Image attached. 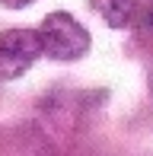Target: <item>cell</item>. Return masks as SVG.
<instances>
[{
    "label": "cell",
    "mask_w": 153,
    "mask_h": 156,
    "mask_svg": "<svg viewBox=\"0 0 153 156\" xmlns=\"http://www.w3.org/2000/svg\"><path fill=\"white\" fill-rule=\"evenodd\" d=\"M38 35H41L45 54L54 58V61H76V58H83L89 51V32L64 10H58V13L41 19Z\"/></svg>",
    "instance_id": "1"
},
{
    "label": "cell",
    "mask_w": 153,
    "mask_h": 156,
    "mask_svg": "<svg viewBox=\"0 0 153 156\" xmlns=\"http://www.w3.org/2000/svg\"><path fill=\"white\" fill-rule=\"evenodd\" d=\"M45 54L38 29H6L0 32V80H16Z\"/></svg>",
    "instance_id": "2"
},
{
    "label": "cell",
    "mask_w": 153,
    "mask_h": 156,
    "mask_svg": "<svg viewBox=\"0 0 153 156\" xmlns=\"http://www.w3.org/2000/svg\"><path fill=\"white\" fill-rule=\"evenodd\" d=\"M89 6L112 29H128L134 23V16H137V0H89Z\"/></svg>",
    "instance_id": "3"
},
{
    "label": "cell",
    "mask_w": 153,
    "mask_h": 156,
    "mask_svg": "<svg viewBox=\"0 0 153 156\" xmlns=\"http://www.w3.org/2000/svg\"><path fill=\"white\" fill-rule=\"evenodd\" d=\"M134 23L141 26V29H150L153 32V0H137V16Z\"/></svg>",
    "instance_id": "4"
},
{
    "label": "cell",
    "mask_w": 153,
    "mask_h": 156,
    "mask_svg": "<svg viewBox=\"0 0 153 156\" xmlns=\"http://www.w3.org/2000/svg\"><path fill=\"white\" fill-rule=\"evenodd\" d=\"M0 3H3L6 10H23V6H29V3H35V0H0Z\"/></svg>",
    "instance_id": "5"
}]
</instances>
